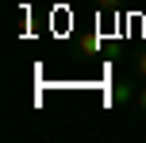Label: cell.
<instances>
[{
	"label": "cell",
	"instance_id": "obj_2",
	"mask_svg": "<svg viewBox=\"0 0 146 143\" xmlns=\"http://www.w3.org/2000/svg\"><path fill=\"white\" fill-rule=\"evenodd\" d=\"M135 74L146 81V50H139V54H135Z\"/></svg>",
	"mask_w": 146,
	"mask_h": 143
},
{
	"label": "cell",
	"instance_id": "obj_3",
	"mask_svg": "<svg viewBox=\"0 0 146 143\" xmlns=\"http://www.w3.org/2000/svg\"><path fill=\"white\" fill-rule=\"evenodd\" d=\"M131 108H139V112L146 116V85H139V93H135V105Z\"/></svg>",
	"mask_w": 146,
	"mask_h": 143
},
{
	"label": "cell",
	"instance_id": "obj_4",
	"mask_svg": "<svg viewBox=\"0 0 146 143\" xmlns=\"http://www.w3.org/2000/svg\"><path fill=\"white\" fill-rule=\"evenodd\" d=\"M119 4H123V0H96V8H100V12H115Z\"/></svg>",
	"mask_w": 146,
	"mask_h": 143
},
{
	"label": "cell",
	"instance_id": "obj_1",
	"mask_svg": "<svg viewBox=\"0 0 146 143\" xmlns=\"http://www.w3.org/2000/svg\"><path fill=\"white\" fill-rule=\"evenodd\" d=\"M135 93H139V85H131V81H119L115 89H111V105H119V108L135 105Z\"/></svg>",
	"mask_w": 146,
	"mask_h": 143
}]
</instances>
